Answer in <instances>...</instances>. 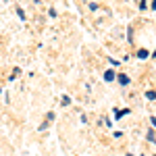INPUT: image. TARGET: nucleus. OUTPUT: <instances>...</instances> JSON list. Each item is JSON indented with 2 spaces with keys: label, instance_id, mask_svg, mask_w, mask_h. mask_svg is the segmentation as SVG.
Instances as JSON below:
<instances>
[{
  "label": "nucleus",
  "instance_id": "obj_1",
  "mask_svg": "<svg viewBox=\"0 0 156 156\" xmlns=\"http://www.w3.org/2000/svg\"><path fill=\"white\" fill-rule=\"evenodd\" d=\"M117 81H119L121 85H127V83H129V77H127V75H123V73H121L119 77H117Z\"/></svg>",
  "mask_w": 156,
  "mask_h": 156
},
{
  "label": "nucleus",
  "instance_id": "obj_2",
  "mask_svg": "<svg viewBox=\"0 0 156 156\" xmlns=\"http://www.w3.org/2000/svg\"><path fill=\"white\" fill-rule=\"evenodd\" d=\"M127 112H129V108H125V110H117V117H115V119H123Z\"/></svg>",
  "mask_w": 156,
  "mask_h": 156
},
{
  "label": "nucleus",
  "instance_id": "obj_3",
  "mask_svg": "<svg viewBox=\"0 0 156 156\" xmlns=\"http://www.w3.org/2000/svg\"><path fill=\"white\" fill-rule=\"evenodd\" d=\"M104 79H106V81H112V79H115V73H112V71H106V73H104Z\"/></svg>",
  "mask_w": 156,
  "mask_h": 156
},
{
  "label": "nucleus",
  "instance_id": "obj_4",
  "mask_svg": "<svg viewBox=\"0 0 156 156\" xmlns=\"http://www.w3.org/2000/svg\"><path fill=\"white\" fill-rule=\"evenodd\" d=\"M146 96H148V100H154V98H156V92H152V90H150Z\"/></svg>",
  "mask_w": 156,
  "mask_h": 156
},
{
  "label": "nucleus",
  "instance_id": "obj_5",
  "mask_svg": "<svg viewBox=\"0 0 156 156\" xmlns=\"http://www.w3.org/2000/svg\"><path fill=\"white\" fill-rule=\"evenodd\" d=\"M137 56H140V58H146V56H148V52H146V50H140V52H137Z\"/></svg>",
  "mask_w": 156,
  "mask_h": 156
},
{
  "label": "nucleus",
  "instance_id": "obj_6",
  "mask_svg": "<svg viewBox=\"0 0 156 156\" xmlns=\"http://www.w3.org/2000/svg\"><path fill=\"white\" fill-rule=\"evenodd\" d=\"M17 15H19L21 19H25V12H23V9H17Z\"/></svg>",
  "mask_w": 156,
  "mask_h": 156
},
{
  "label": "nucleus",
  "instance_id": "obj_7",
  "mask_svg": "<svg viewBox=\"0 0 156 156\" xmlns=\"http://www.w3.org/2000/svg\"><path fill=\"white\" fill-rule=\"evenodd\" d=\"M152 123H154V127H156V117H152Z\"/></svg>",
  "mask_w": 156,
  "mask_h": 156
}]
</instances>
